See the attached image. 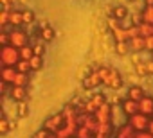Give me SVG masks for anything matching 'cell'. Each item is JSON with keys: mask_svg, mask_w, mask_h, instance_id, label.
<instances>
[{"mask_svg": "<svg viewBox=\"0 0 153 138\" xmlns=\"http://www.w3.org/2000/svg\"><path fill=\"white\" fill-rule=\"evenodd\" d=\"M40 38H42L43 41H51V40H54V31H52L51 27H45V29L40 31Z\"/></svg>", "mask_w": 153, "mask_h": 138, "instance_id": "obj_24", "label": "cell"}, {"mask_svg": "<svg viewBox=\"0 0 153 138\" xmlns=\"http://www.w3.org/2000/svg\"><path fill=\"white\" fill-rule=\"evenodd\" d=\"M133 138H153V134H149L148 131H139V133H135Z\"/></svg>", "mask_w": 153, "mask_h": 138, "instance_id": "obj_37", "label": "cell"}, {"mask_svg": "<svg viewBox=\"0 0 153 138\" xmlns=\"http://www.w3.org/2000/svg\"><path fill=\"white\" fill-rule=\"evenodd\" d=\"M18 113H20V115H25V113H27V108H25V104H20V106H18Z\"/></svg>", "mask_w": 153, "mask_h": 138, "instance_id": "obj_41", "label": "cell"}, {"mask_svg": "<svg viewBox=\"0 0 153 138\" xmlns=\"http://www.w3.org/2000/svg\"><path fill=\"white\" fill-rule=\"evenodd\" d=\"M11 97H13V101H25V97H27V90H25V86H13L11 88Z\"/></svg>", "mask_w": 153, "mask_h": 138, "instance_id": "obj_12", "label": "cell"}, {"mask_svg": "<svg viewBox=\"0 0 153 138\" xmlns=\"http://www.w3.org/2000/svg\"><path fill=\"white\" fill-rule=\"evenodd\" d=\"M121 76H119V72H115V70H110V74H108V77L103 81V84H106L108 88H119L121 86Z\"/></svg>", "mask_w": 153, "mask_h": 138, "instance_id": "obj_7", "label": "cell"}, {"mask_svg": "<svg viewBox=\"0 0 153 138\" xmlns=\"http://www.w3.org/2000/svg\"><path fill=\"white\" fill-rule=\"evenodd\" d=\"M0 129H2V133H4V134H7V131H9V122H7V118H6V117L0 120Z\"/></svg>", "mask_w": 153, "mask_h": 138, "instance_id": "obj_34", "label": "cell"}, {"mask_svg": "<svg viewBox=\"0 0 153 138\" xmlns=\"http://www.w3.org/2000/svg\"><path fill=\"white\" fill-rule=\"evenodd\" d=\"M16 74H18V72H16V68H15V66H4V70H2V81L13 84Z\"/></svg>", "mask_w": 153, "mask_h": 138, "instance_id": "obj_11", "label": "cell"}, {"mask_svg": "<svg viewBox=\"0 0 153 138\" xmlns=\"http://www.w3.org/2000/svg\"><path fill=\"white\" fill-rule=\"evenodd\" d=\"M128 48H130V43H128V41H119V43H115V52L121 54V56H124V54L128 52Z\"/></svg>", "mask_w": 153, "mask_h": 138, "instance_id": "obj_25", "label": "cell"}, {"mask_svg": "<svg viewBox=\"0 0 153 138\" xmlns=\"http://www.w3.org/2000/svg\"><path fill=\"white\" fill-rule=\"evenodd\" d=\"M29 83V77H27V74H16V77H15V81H13V86H25Z\"/></svg>", "mask_w": 153, "mask_h": 138, "instance_id": "obj_21", "label": "cell"}, {"mask_svg": "<svg viewBox=\"0 0 153 138\" xmlns=\"http://www.w3.org/2000/svg\"><path fill=\"white\" fill-rule=\"evenodd\" d=\"M9 45L20 50L22 47L27 45V34L24 31H13V32H9Z\"/></svg>", "mask_w": 153, "mask_h": 138, "instance_id": "obj_4", "label": "cell"}, {"mask_svg": "<svg viewBox=\"0 0 153 138\" xmlns=\"http://www.w3.org/2000/svg\"><path fill=\"white\" fill-rule=\"evenodd\" d=\"M63 117H65V126L67 124H78V111H76V108L72 106V104H68V106H65V109H63ZM79 126V124H78Z\"/></svg>", "mask_w": 153, "mask_h": 138, "instance_id": "obj_6", "label": "cell"}, {"mask_svg": "<svg viewBox=\"0 0 153 138\" xmlns=\"http://www.w3.org/2000/svg\"><path fill=\"white\" fill-rule=\"evenodd\" d=\"M146 68H148V74H153V59L146 61Z\"/></svg>", "mask_w": 153, "mask_h": 138, "instance_id": "obj_40", "label": "cell"}, {"mask_svg": "<svg viewBox=\"0 0 153 138\" xmlns=\"http://www.w3.org/2000/svg\"><path fill=\"white\" fill-rule=\"evenodd\" d=\"M76 138H94V133H92L88 127L79 126V127H78V133H76Z\"/></svg>", "mask_w": 153, "mask_h": 138, "instance_id": "obj_20", "label": "cell"}, {"mask_svg": "<svg viewBox=\"0 0 153 138\" xmlns=\"http://www.w3.org/2000/svg\"><path fill=\"white\" fill-rule=\"evenodd\" d=\"M128 36H130V40H133V38H139L140 36V31H139V27L135 25V27H130L128 29Z\"/></svg>", "mask_w": 153, "mask_h": 138, "instance_id": "obj_33", "label": "cell"}, {"mask_svg": "<svg viewBox=\"0 0 153 138\" xmlns=\"http://www.w3.org/2000/svg\"><path fill=\"white\" fill-rule=\"evenodd\" d=\"M33 50H34V56H40V57L43 56V52H45V48H43V40H42V38H40V40L36 41V45L33 47Z\"/></svg>", "mask_w": 153, "mask_h": 138, "instance_id": "obj_26", "label": "cell"}, {"mask_svg": "<svg viewBox=\"0 0 153 138\" xmlns=\"http://www.w3.org/2000/svg\"><path fill=\"white\" fill-rule=\"evenodd\" d=\"M135 133H137V131H135V129H133L128 122H126L124 126H121V127L117 129L115 138H133V136H135Z\"/></svg>", "mask_w": 153, "mask_h": 138, "instance_id": "obj_10", "label": "cell"}, {"mask_svg": "<svg viewBox=\"0 0 153 138\" xmlns=\"http://www.w3.org/2000/svg\"><path fill=\"white\" fill-rule=\"evenodd\" d=\"M108 27H110L112 31L119 29V27H121V20H119V18H114V16H110V18H108Z\"/></svg>", "mask_w": 153, "mask_h": 138, "instance_id": "obj_29", "label": "cell"}, {"mask_svg": "<svg viewBox=\"0 0 153 138\" xmlns=\"http://www.w3.org/2000/svg\"><path fill=\"white\" fill-rule=\"evenodd\" d=\"M139 31H140V36H142V38H149V36H153V25H151V23L142 22V23L139 25Z\"/></svg>", "mask_w": 153, "mask_h": 138, "instance_id": "obj_18", "label": "cell"}, {"mask_svg": "<svg viewBox=\"0 0 153 138\" xmlns=\"http://www.w3.org/2000/svg\"><path fill=\"white\" fill-rule=\"evenodd\" d=\"M96 72H97V76L101 77V81H105V79L108 77V74H110V70H108V68H106V66H101V68H97V70H96Z\"/></svg>", "mask_w": 153, "mask_h": 138, "instance_id": "obj_31", "label": "cell"}, {"mask_svg": "<svg viewBox=\"0 0 153 138\" xmlns=\"http://www.w3.org/2000/svg\"><path fill=\"white\" fill-rule=\"evenodd\" d=\"M144 40H146V50H151V52H153V36L144 38Z\"/></svg>", "mask_w": 153, "mask_h": 138, "instance_id": "obj_38", "label": "cell"}, {"mask_svg": "<svg viewBox=\"0 0 153 138\" xmlns=\"http://www.w3.org/2000/svg\"><path fill=\"white\" fill-rule=\"evenodd\" d=\"M139 113L142 115H153V99L151 97H144L140 102H139Z\"/></svg>", "mask_w": 153, "mask_h": 138, "instance_id": "obj_9", "label": "cell"}, {"mask_svg": "<svg viewBox=\"0 0 153 138\" xmlns=\"http://www.w3.org/2000/svg\"><path fill=\"white\" fill-rule=\"evenodd\" d=\"M110 115H112V108H110V104H106V102L94 113V117H96V120H97L99 124H110Z\"/></svg>", "mask_w": 153, "mask_h": 138, "instance_id": "obj_5", "label": "cell"}, {"mask_svg": "<svg viewBox=\"0 0 153 138\" xmlns=\"http://www.w3.org/2000/svg\"><path fill=\"white\" fill-rule=\"evenodd\" d=\"M16 72H20V74H27L29 70H31V65H29V61H24V59H20L18 63H16Z\"/></svg>", "mask_w": 153, "mask_h": 138, "instance_id": "obj_23", "label": "cell"}, {"mask_svg": "<svg viewBox=\"0 0 153 138\" xmlns=\"http://www.w3.org/2000/svg\"><path fill=\"white\" fill-rule=\"evenodd\" d=\"M99 83H103V81H101V77L97 76V72H94V74H90V76L83 81V86H85V88H96Z\"/></svg>", "mask_w": 153, "mask_h": 138, "instance_id": "obj_14", "label": "cell"}, {"mask_svg": "<svg viewBox=\"0 0 153 138\" xmlns=\"http://www.w3.org/2000/svg\"><path fill=\"white\" fill-rule=\"evenodd\" d=\"M142 22L153 25V6H148V7L142 11Z\"/></svg>", "mask_w": 153, "mask_h": 138, "instance_id": "obj_22", "label": "cell"}, {"mask_svg": "<svg viewBox=\"0 0 153 138\" xmlns=\"http://www.w3.org/2000/svg\"><path fill=\"white\" fill-rule=\"evenodd\" d=\"M2 2H4V9H7L9 7V0H2Z\"/></svg>", "mask_w": 153, "mask_h": 138, "instance_id": "obj_43", "label": "cell"}, {"mask_svg": "<svg viewBox=\"0 0 153 138\" xmlns=\"http://www.w3.org/2000/svg\"><path fill=\"white\" fill-rule=\"evenodd\" d=\"M9 15H11V11H7V9H4L2 13H0V25L2 27H6L9 23Z\"/></svg>", "mask_w": 153, "mask_h": 138, "instance_id": "obj_28", "label": "cell"}, {"mask_svg": "<svg viewBox=\"0 0 153 138\" xmlns=\"http://www.w3.org/2000/svg\"><path fill=\"white\" fill-rule=\"evenodd\" d=\"M18 61H20V50L11 47V45H6L2 48V63H4V66H16Z\"/></svg>", "mask_w": 153, "mask_h": 138, "instance_id": "obj_1", "label": "cell"}, {"mask_svg": "<svg viewBox=\"0 0 153 138\" xmlns=\"http://www.w3.org/2000/svg\"><path fill=\"white\" fill-rule=\"evenodd\" d=\"M144 97H146V93H144V90H142V88H139V86H131V88L128 90V99H131V101L140 102Z\"/></svg>", "mask_w": 153, "mask_h": 138, "instance_id": "obj_13", "label": "cell"}, {"mask_svg": "<svg viewBox=\"0 0 153 138\" xmlns=\"http://www.w3.org/2000/svg\"><path fill=\"white\" fill-rule=\"evenodd\" d=\"M130 48L131 50H144L146 48V40L142 38V36H139V38H133V40H130Z\"/></svg>", "mask_w": 153, "mask_h": 138, "instance_id": "obj_15", "label": "cell"}, {"mask_svg": "<svg viewBox=\"0 0 153 138\" xmlns=\"http://www.w3.org/2000/svg\"><path fill=\"white\" fill-rule=\"evenodd\" d=\"M9 23L15 25V27L22 25V23H24V15L18 13V11H11V15H9Z\"/></svg>", "mask_w": 153, "mask_h": 138, "instance_id": "obj_16", "label": "cell"}, {"mask_svg": "<svg viewBox=\"0 0 153 138\" xmlns=\"http://www.w3.org/2000/svg\"><path fill=\"white\" fill-rule=\"evenodd\" d=\"M148 133L153 134V120H149V124H148Z\"/></svg>", "mask_w": 153, "mask_h": 138, "instance_id": "obj_42", "label": "cell"}, {"mask_svg": "<svg viewBox=\"0 0 153 138\" xmlns=\"http://www.w3.org/2000/svg\"><path fill=\"white\" fill-rule=\"evenodd\" d=\"M24 23H33L34 22V13L33 11H24Z\"/></svg>", "mask_w": 153, "mask_h": 138, "instance_id": "obj_32", "label": "cell"}, {"mask_svg": "<svg viewBox=\"0 0 153 138\" xmlns=\"http://www.w3.org/2000/svg\"><path fill=\"white\" fill-rule=\"evenodd\" d=\"M0 41L4 43V47H6V45H9V34H7V32H4L2 36H0Z\"/></svg>", "mask_w": 153, "mask_h": 138, "instance_id": "obj_39", "label": "cell"}, {"mask_svg": "<svg viewBox=\"0 0 153 138\" xmlns=\"http://www.w3.org/2000/svg\"><path fill=\"white\" fill-rule=\"evenodd\" d=\"M123 111L128 115V117H133L139 113V102L137 101H131V99H126L123 102Z\"/></svg>", "mask_w": 153, "mask_h": 138, "instance_id": "obj_8", "label": "cell"}, {"mask_svg": "<svg viewBox=\"0 0 153 138\" xmlns=\"http://www.w3.org/2000/svg\"><path fill=\"white\" fill-rule=\"evenodd\" d=\"M135 70L139 76H146L148 74V68H146V63H135Z\"/></svg>", "mask_w": 153, "mask_h": 138, "instance_id": "obj_30", "label": "cell"}, {"mask_svg": "<svg viewBox=\"0 0 153 138\" xmlns=\"http://www.w3.org/2000/svg\"><path fill=\"white\" fill-rule=\"evenodd\" d=\"M29 65H31V70H40V68H42V57L40 56H33Z\"/></svg>", "mask_w": 153, "mask_h": 138, "instance_id": "obj_27", "label": "cell"}, {"mask_svg": "<svg viewBox=\"0 0 153 138\" xmlns=\"http://www.w3.org/2000/svg\"><path fill=\"white\" fill-rule=\"evenodd\" d=\"M49 134H51V133H49L47 129H40V131L34 134V138H49Z\"/></svg>", "mask_w": 153, "mask_h": 138, "instance_id": "obj_36", "label": "cell"}, {"mask_svg": "<svg viewBox=\"0 0 153 138\" xmlns=\"http://www.w3.org/2000/svg\"><path fill=\"white\" fill-rule=\"evenodd\" d=\"M124 15H126V9L124 7H115V18L124 20Z\"/></svg>", "mask_w": 153, "mask_h": 138, "instance_id": "obj_35", "label": "cell"}, {"mask_svg": "<svg viewBox=\"0 0 153 138\" xmlns=\"http://www.w3.org/2000/svg\"><path fill=\"white\" fill-rule=\"evenodd\" d=\"M63 126H65V117H63V113H58V115H52L49 120H45L43 129H47L49 133H56Z\"/></svg>", "mask_w": 153, "mask_h": 138, "instance_id": "obj_2", "label": "cell"}, {"mask_svg": "<svg viewBox=\"0 0 153 138\" xmlns=\"http://www.w3.org/2000/svg\"><path fill=\"white\" fill-rule=\"evenodd\" d=\"M33 56H34L33 47L25 45V47H22V48H20V59H24V61H31V59H33Z\"/></svg>", "mask_w": 153, "mask_h": 138, "instance_id": "obj_19", "label": "cell"}, {"mask_svg": "<svg viewBox=\"0 0 153 138\" xmlns=\"http://www.w3.org/2000/svg\"><path fill=\"white\" fill-rule=\"evenodd\" d=\"M128 124L139 133V131H148V124H149V120H148V117L146 115H142V113H137V115H133V117H130L128 118Z\"/></svg>", "mask_w": 153, "mask_h": 138, "instance_id": "obj_3", "label": "cell"}, {"mask_svg": "<svg viewBox=\"0 0 153 138\" xmlns=\"http://www.w3.org/2000/svg\"><path fill=\"white\" fill-rule=\"evenodd\" d=\"M112 32H114V38H115L117 43H119V41H128V40H130L128 31L123 29V27H119V29H115V31H112Z\"/></svg>", "mask_w": 153, "mask_h": 138, "instance_id": "obj_17", "label": "cell"}, {"mask_svg": "<svg viewBox=\"0 0 153 138\" xmlns=\"http://www.w3.org/2000/svg\"><path fill=\"white\" fill-rule=\"evenodd\" d=\"M146 2H148V6H153V0H146Z\"/></svg>", "mask_w": 153, "mask_h": 138, "instance_id": "obj_44", "label": "cell"}]
</instances>
